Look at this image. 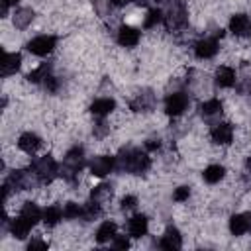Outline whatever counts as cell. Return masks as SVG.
<instances>
[{"mask_svg": "<svg viewBox=\"0 0 251 251\" xmlns=\"http://www.w3.org/2000/svg\"><path fill=\"white\" fill-rule=\"evenodd\" d=\"M116 165L120 171L126 173H133V175H141L151 167V159L147 157V153H141L139 149L133 147H126L120 151V155L116 157Z\"/></svg>", "mask_w": 251, "mask_h": 251, "instance_id": "cell-1", "label": "cell"}, {"mask_svg": "<svg viewBox=\"0 0 251 251\" xmlns=\"http://www.w3.org/2000/svg\"><path fill=\"white\" fill-rule=\"evenodd\" d=\"M84 151H82V147H73V149H69L67 151V155H65V161H63V165L59 167V175L65 178V180H69V182H76V175L80 173V169H82V165H84Z\"/></svg>", "mask_w": 251, "mask_h": 251, "instance_id": "cell-2", "label": "cell"}, {"mask_svg": "<svg viewBox=\"0 0 251 251\" xmlns=\"http://www.w3.org/2000/svg\"><path fill=\"white\" fill-rule=\"evenodd\" d=\"M163 2L167 4V10L163 14V22L167 29H180L188 20L186 2L184 0H163Z\"/></svg>", "mask_w": 251, "mask_h": 251, "instance_id": "cell-3", "label": "cell"}, {"mask_svg": "<svg viewBox=\"0 0 251 251\" xmlns=\"http://www.w3.org/2000/svg\"><path fill=\"white\" fill-rule=\"evenodd\" d=\"M31 169L37 175V178H39L41 184H49L59 175V165L55 163V159L51 155H45V157L35 159L33 165H31Z\"/></svg>", "mask_w": 251, "mask_h": 251, "instance_id": "cell-4", "label": "cell"}, {"mask_svg": "<svg viewBox=\"0 0 251 251\" xmlns=\"http://www.w3.org/2000/svg\"><path fill=\"white\" fill-rule=\"evenodd\" d=\"M57 45V37L55 35H37L33 37L29 43H27V51L33 53V55H49Z\"/></svg>", "mask_w": 251, "mask_h": 251, "instance_id": "cell-5", "label": "cell"}, {"mask_svg": "<svg viewBox=\"0 0 251 251\" xmlns=\"http://www.w3.org/2000/svg\"><path fill=\"white\" fill-rule=\"evenodd\" d=\"M188 106V96L184 92H173L167 96V102H165V112L169 116H180Z\"/></svg>", "mask_w": 251, "mask_h": 251, "instance_id": "cell-6", "label": "cell"}, {"mask_svg": "<svg viewBox=\"0 0 251 251\" xmlns=\"http://www.w3.org/2000/svg\"><path fill=\"white\" fill-rule=\"evenodd\" d=\"M155 102H157V98H155L153 90H141V92L135 94V98L129 102V108H131L133 112H151V110L155 108Z\"/></svg>", "mask_w": 251, "mask_h": 251, "instance_id": "cell-7", "label": "cell"}, {"mask_svg": "<svg viewBox=\"0 0 251 251\" xmlns=\"http://www.w3.org/2000/svg\"><path fill=\"white\" fill-rule=\"evenodd\" d=\"M114 165H116V161H114V157H108V155H98V157H94L92 161H90V173L94 175V176H106V175H110V171L114 169Z\"/></svg>", "mask_w": 251, "mask_h": 251, "instance_id": "cell-8", "label": "cell"}, {"mask_svg": "<svg viewBox=\"0 0 251 251\" xmlns=\"http://www.w3.org/2000/svg\"><path fill=\"white\" fill-rule=\"evenodd\" d=\"M220 45H218V39L216 37H206V39H200L196 45H194V53L198 59H212L216 53H218Z\"/></svg>", "mask_w": 251, "mask_h": 251, "instance_id": "cell-9", "label": "cell"}, {"mask_svg": "<svg viewBox=\"0 0 251 251\" xmlns=\"http://www.w3.org/2000/svg\"><path fill=\"white\" fill-rule=\"evenodd\" d=\"M22 65V55L20 53H2V61H0V73L2 76H10L14 75Z\"/></svg>", "mask_w": 251, "mask_h": 251, "instance_id": "cell-10", "label": "cell"}, {"mask_svg": "<svg viewBox=\"0 0 251 251\" xmlns=\"http://www.w3.org/2000/svg\"><path fill=\"white\" fill-rule=\"evenodd\" d=\"M212 135V141L218 143V145H229L231 139H233V127L229 124H216L210 131Z\"/></svg>", "mask_w": 251, "mask_h": 251, "instance_id": "cell-11", "label": "cell"}, {"mask_svg": "<svg viewBox=\"0 0 251 251\" xmlns=\"http://www.w3.org/2000/svg\"><path fill=\"white\" fill-rule=\"evenodd\" d=\"M229 231L233 235H243V233L251 231V212L231 216V220H229Z\"/></svg>", "mask_w": 251, "mask_h": 251, "instance_id": "cell-12", "label": "cell"}, {"mask_svg": "<svg viewBox=\"0 0 251 251\" xmlns=\"http://www.w3.org/2000/svg\"><path fill=\"white\" fill-rule=\"evenodd\" d=\"M159 247L161 249H180L182 247V237H180L178 229L173 227V226H169L167 231H165V235L159 241Z\"/></svg>", "mask_w": 251, "mask_h": 251, "instance_id": "cell-13", "label": "cell"}, {"mask_svg": "<svg viewBox=\"0 0 251 251\" xmlns=\"http://www.w3.org/2000/svg\"><path fill=\"white\" fill-rule=\"evenodd\" d=\"M118 43L124 47H135L139 43V31L131 25H122L118 31Z\"/></svg>", "mask_w": 251, "mask_h": 251, "instance_id": "cell-14", "label": "cell"}, {"mask_svg": "<svg viewBox=\"0 0 251 251\" xmlns=\"http://www.w3.org/2000/svg\"><path fill=\"white\" fill-rule=\"evenodd\" d=\"M127 233L131 237H141L147 233V218L143 214H135L133 218H129L127 222Z\"/></svg>", "mask_w": 251, "mask_h": 251, "instance_id": "cell-15", "label": "cell"}, {"mask_svg": "<svg viewBox=\"0 0 251 251\" xmlns=\"http://www.w3.org/2000/svg\"><path fill=\"white\" fill-rule=\"evenodd\" d=\"M39 145H41V139L35 135V133H31V131H25V133H22L20 135V139H18V147L22 149V151H25V153H35L37 149H39Z\"/></svg>", "mask_w": 251, "mask_h": 251, "instance_id": "cell-16", "label": "cell"}, {"mask_svg": "<svg viewBox=\"0 0 251 251\" xmlns=\"http://www.w3.org/2000/svg\"><path fill=\"white\" fill-rule=\"evenodd\" d=\"M114 108H116V102L112 98H98V100H94L90 104V112L96 118H106Z\"/></svg>", "mask_w": 251, "mask_h": 251, "instance_id": "cell-17", "label": "cell"}, {"mask_svg": "<svg viewBox=\"0 0 251 251\" xmlns=\"http://www.w3.org/2000/svg\"><path fill=\"white\" fill-rule=\"evenodd\" d=\"M12 22H14V27L16 29H25L33 22V10L31 8H18L14 12Z\"/></svg>", "mask_w": 251, "mask_h": 251, "instance_id": "cell-18", "label": "cell"}, {"mask_svg": "<svg viewBox=\"0 0 251 251\" xmlns=\"http://www.w3.org/2000/svg\"><path fill=\"white\" fill-rule=\"evenodd\" d=\"M216 84L222 86V88H229L235 84V71L231 67H220L216 71Z\"/></svg>", "mask_w": 251, "mask_h": 251, "instance_id": "cell-19", "label": "cell"}, {"mask_svg": "<svg viewBox=\"0 0 251 251\" xmlns=\"http://www.w3.org/2000/svg\"><path fill=\"white\" fill-rule=\"evenodd\" d=\"M249 27H251V22H249V18H247L245 14H235V16H231V20H229V29H231L235 35H245V33L249 31Z\"/></svg>", "mask_w": 251, "mask_h": 251, "instance_id": "cell-20", "label": "cell"}, {"mask_svg": "<svg viewBox=\"0 0 251 251\" xmlns=\"http://www.w3.org/2000/svg\"><path fill=\"white\" fill-rule=\"evenodd\" d=\"M20 216H22L24 220H27L31 226H35V224L43 218V212L37 208V204H33V202H25V204L22 206V210H20Z\"/></svg>", "mask_w": 251, "mask_h": 251, "instance_id": "cell-21", "label": "cell"}, {"mask_svg": "<svg viewBox=\"0 0 251 251\" xmlns=\"http://www.w3.org/2000/svg\"><path fill=\"white\" fill-rule=\"evenodd\" d=\"M33 226L27 222V220H24L22 216H18L14 222H12V226H10V231H12V235L14 237H18V239H24L27 233H29V229H31Z\"/></svg>", "mask_w": 251, "mask_h": 251, "instance_id": "cell-22", "label": "cell"}, {"mask_svg": "<svg viewBox=\"0 0 251 251\" xmlns=\"http://www.w3.org/2000/svg\"><path fill=\"white\" fill-rule=\"evenodd\" d=\"M224 175H226V169H224L222 165H210V167H206L204 173H202V176H204V180H206L208 184L220 182V180L224 178Z\"/></svg>", "mask_w": 251, "mask_h": 251, "instance_id": "cell-23", "label": "cell"}, {"mask_svg": "<svg viewBox=\"0 0 251 251\" xmlns=\"http://www.w3.org/2000/svg\"><path fill=\"white\" fill-rule=\"evenodd\" d=\"M63 218H65V216H63V210H61V208H57V206H49V208L43 210V218H41V220H43L45 226L53 227V226H57Z\"/></svg>", "mask_w": 251, "mask_h": 251, "instance_id": "cell-24", "label": "cell"}, {"mask_svg": "<svg viewBox=\"0 0 251 251\" xmlns=\"http://www.w3.org/2000/svg\"><path fill=\"white\" fill-rule=\"evenodd\" d=\"M116 224L114 222H104L100 227H98V231H96V241L98 243H106V241H110V239H114L116 237Z\"/></svg>", "mask_w": 251, "mask_h": 251, "instance_id": "cell-25", "label": "cell"}, {"mask_svg": "<svg viewBox=\"0 0 251 251\" xmlns=\"http://www.w3.org/2000/svg\"><path fill=\"white\" fill-rule=\"evenodd\" d=\"M200 114H202L204 118H212V116L222 114V102H220L218 98L206 100L204 104H200Z\"/></svg>", "mask_w": 251, "mask_h": 251, "instance_id": "cell-26", "label": "cell"}, {"mask_svg": "<svg viewBox=\"0 0 251 251\" xmlns=\"http://www.w3.org/2000/svg\"><path fill=\"white\" fill-rule=\"evenodd\" d=\"M51 75V65L49 63H41L37 69H33L29 75H27V80L29 82H43L45 76Z\"/></svg>", "mask_w": 251, "mask_h": 251, "instance_id": "cell-27", "label": "cell"}, {"mask_svg": "<svg viewBox=\"0 0 251 251\" xmlns=\"http://www.w3.org/2000/svg\"><path fill=\"white\" fill-rule=\"evenodd\" d=\"M110 196H112V186H110V184H98V186H94L92 192H90V200L100 202V204L106 202Z\"/></svg>", "mask_w": 251, "mask_h": 251, "instance_id": "cell-28", "label": "cell"}, {"mask_svg": "<svg viewBox=\"0 0 251 251\" xmlns=\"http://www.w3.org/2000/svg\"><path fill=\"white\" fill-rule=\"evenodd\" d=\"M82 214H84V206H78V204H75V202H69V204L63 208V216H65L67 220L82 218Z\"/></svg>", "mask_w": 251, "mask_h": 251, "instance_id": "cell-29", "label": "cell"}, {"mask_svg": "<svg viewBox=\"0 0 251 251\" xmlns=\"http://www.w3.org/2000/svg\"><path fill=\"white\" fill-rule=\"evenodd\" d=\"M159 22H163V12H161L159 8H153V10L147 12V18H145V22H143V27H145V29H151V27H155Z\"/></svg>", "mask_w": 251, "mask_h": 251, "instance_id": "cell-30", "label": "cell"}, {"mask_svg": "<svg viewBox=\"0 0 251 251\" xmlns=\"http://www.w3.org/2000/svg\"><path fill=\"white\" fill-rule=\"evenodd\" d=\"M100 214H102V204L90 200V202L84 206V214H82V218H84V220H94V218H98Z\"/></svg>", "mask_w": 251, "mask_h": 251, "instance_id": "cell-31", "label": "cell"}, {"mask_svg": "<svg viewBox=\"0 0 251 251\" xmlns=\"http://www.w3.org/2000/svg\"><path fill=\"white\" fill-rule=\"evenodd\" d=\"M92 6H94V12L100 18H108L110 12H112V4L108 0H92Z\"/></svg>", "mask_w": 251, "mask_h": 251, "instance_id": "cell-32", "label": "cell"}, {"mask_svg": "<svg viewBox=\"0 0 251 251\" xmlns=\"http://www.w3.org/2000/svg\"><path fill=\"white\" fill-rule=\"evenodd\" d=\"M188 196H190V188L188 186H178L175 190V194H173V198L176 202H184V200H188Z\"/></svg>", "mask_w": 251, "mask_h": 251, "instance_id": "cell-33", "label": "cell"}, {"mask_svg": "<svg viewBox=\"0 0 251 251\" xmlns=\"http://www.w3.org/2000/svg\"><path fill=\"white\" fill-rule=\"evenodd\" d=\"M108 129H110V127H108V124L100 118V122L94 126V135H96V137H104V135L108 133Z\"/></svg>", "mask_w": 251, "mask_h": 251, "instance_id": "cell-34", "label": "cell"}, {"mask_svg": "<svg viewBox=\"0 0 251 251\" xmlns=\"http://www.w3.org/2000/svg\"><path fill=\"white\" fill-rule=\"evenodd\" d=\"M41 84H43V86H45V88H47L49 92H55V90H57V78H55L53 75L45 76V80H43Z\"/></svg>", "mask_w": 251, "mask_h": 251, "instance_id": "cell-35", "label": "cell"}, {"mask_svg": "<svg viewBox=\"0 0 251 251\" xmlns=\"http://www.w3.org/2000/svg\"><path fill=\"white\" fill-rule=\"evenodd\" d=\"M137 206V198L135 196H126L124 200H122V210H131V208H135Z\"/></svg>", "mask_w": 251, "mask_h": 251, "instance_id": "cell-36", "label": "cell"}, {"mask_svg": "<svg viewBox=\"0 0 251 251\" xmlns=\"http://www.w3.org/2000/svg\"><path fill=\"white\" fill-rule=\"evenodd\" d=\"M49 245L45 243V241H41V239H31L29 243H27V249L29 251H33V249H47Z\"/></svg>", "mask_w": 251, "mask_h": 251, "instance_id": "cell-37", "label": "cell"}, {"mask_svg": "<svg viewBox=\"0 0 251 251\" xmlns=\"http://www.w3.org/2000/svg\"><path fill=\"white\" fill-rule=\"evenodd\" d=\"M112 245H114L116 249H127V247H129V241H127L126 237H118V235H116Z\"/></svg>", "mask_w": 251, "mask_h": 251, "instance_id": "cell-38", "label": "cell"}, {"mask_svg": "<svg viewBox=\"0 0 251 251\" xmlns=\"http://www.w3.org/2000/svg\"><path fill=\"white\" fill-rule=\"evenodd\" d=\"M237 90H239V92H243V94H251V78H247L241 86H237Z\"/></svg>", "mask_w": 251, "mask_h": 251, "instance_id": "cell-39", "label": "cell"}, {"mask_svg": "<svg viewBox=\"0 0 251 251\" xmlns=\"http://www.w3.org/2000/svg\"><path fill=\"white\" fill-rule=\"evenodd\" d=\"M145 149H149V151H155V149H159V141H155V139L147 141V143H145Z\"/></svg>", "mask_w": 251, "mask_h": 251, "instance_id": "cell-40", "label": "cell"}, {"mask_svg": "<svg viewBox=\"0 0 251 251\" xmlns=\"http://www.w3.org/2000/svg\"><path fill=\"white\" fill-rule=\"evenodd\" d=\"M8 8H10V4H8L6 0H0V14H2V16L8 14Z\"/></svg>", "mask_w": 251, "mask_h": 251, "instance_id": "cell-41", "label": "cell"}, {"mask_svg": "<svg viewBox=\"0 0 251 251\" xmlns=\"http://www.w3.org/2000/svg\"><path fill=\"white\" fill-rule=\"evenodd\" d=\"M112 2H114L116 6H126V4H129L131 0H112Z\"/></svg>", "mask_w": 251, "mask_h": 251, "instance_id": "cell-42", "label": "cell"}, {"mask_svg": "<svg viewBox=\"0 0 251 251\" xmlns=\"http://www.w3.org/2000/svg\"><path fill=\"white\" fill-rule=\"evenodd\" d=\"M6 2H8L10 6H12V4H16V2H20V0H6Z\"/></svg>", "mask_w": 251, "mask_h": 251, "instance_id": "cell-43", "label": "cell"}]
</instances>
